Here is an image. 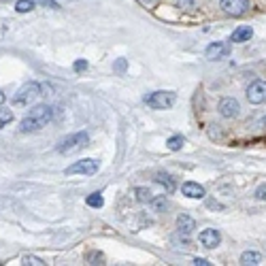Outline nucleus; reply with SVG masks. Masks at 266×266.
I'll list each match as a JSON object with an SVG mask.
<instances>
[{
	"mask_svg": "<svg viewBox=\"0 0 266 266\" xmlns=\"http://www.w3.org/2000/svg\"><path fill=\"white\" fill-rule=\"evenodd\" d=\"M24 264H30V266H43L45 262L40 260V258H36V255H26V258H24Z\"/></svg>",
	"mask_w": 266,
	"mask_h": 266,
	"instance_id": "4be33fe9",
	"label": "nucleus"
},
{
	"mask_svg": "<svg viewBox=\"0 0 266 266\" xmlns=\"http://www.w3.org/2000/svg\"><path fill=\"white\" fill-rule=\"evenodd\" d=\"M126 68H128V62H126V58H119L117 62L113 64V70H117V73H126Z\"/></svg>",
	"mask_w": 266,
	"mask_h": 266,
	"instance_id": "5701e85b",
	"label": "nucleus"
},
{
	"mask_svg": "<svg viewBox=\"0 0 266 266\" xmlns=\"http://www.w3.org/2000/svg\"><path fill=\"white\" fill-rule=\"evenodd\" d=\"M40 94V85L34 83V81H30V83L22 85L17 92H15V96H13V105L15 107H24V105H30L36 96Z\"/></svg>",
	"mask_w": 266,
	"mask_h": 266,
	"instance_id": "20e7f679",
	"label": "nucleus"
},
{
	"mask_svg": "<svg viewBox=\"0 0 266 266\" xmlns=\"http://www.w3.org/2000/svg\"><path fill=\"white\" fill-rule=\"evenodd\" d=\"M34 3H36V0H17V3H15V11H17V13H28V11H32V9H34Z\"/></svg>",
	"mask_w": 266,
	"mask_h": 266,
	"instance_id": "a211bd4d",
	"label": "nucleus"
},
{
	"mask_svg": "<svg viewBox=\"0 0 266 266\" xmlns=\"http://www.w3.org/2000/svg\"><path fill=\"white\" fill-rule=\"evenodd\" d=\"M73 68L77 70V73H79V70H85V68H87V62H85V60H77V62L73 64Z\"/></svg>",
	"mask_w": 266,
	"mask_h": 266,
	"instance_id": "bb28decb",
	"label": "nucleus"
},
{
	"mask_svg": "<svg viewBox=\"0 0 266 266\" xmlns=\"http://www.w3.org/2000/svg\"><path fill=\"white\" fill-rule=\"evenodd\" d=\"M100 164L98 160H92V158H85V160H79L75 162V164H70L66 168L68 175H94V172H98Z\"/></svg>",
	"mask_w": 266,
	"mask_h": 266,
	"instance_id": "39448f33",
	"label": "nucleus"
},
{
	"mask_svg": "<svg viewBox=\"0 0 266 266\" xmlns=\"http://www.w3.org/2000/svg\"><path fill=\"white\" fill-rule=\"evenodd\" d=\"M156 181L160 183V186H164L166 192H175V181H172L170 175H166V172H158V175H156Z\"/></svg>",
	"mask_w": 266,
	"mask_h": 266,
	"instance_id": "dca6fc26",
	"label": "nucleus"
},
{
	"mask_svg": "<svg viewBox=\"0 0 266 266\" xmlns=\"http://www.w3.org/2000/svg\"><path fill=\"white\" fill-rule=\"evenodd\" d=\"M251 36H253L251 26H239V28L232 32L230 40H232V43H245V40H249Z\"/></svg>",
	"mask_w": 266,
	"mask_h": 266,
	"instance_id": "f8f14e48",
	"label": "nucleus"
},
{
	"mask_svg": "<svg viewBox=\"0 0 266 266\" xmlns=\"http://www.w3.org/2000/svg\"><path fill=\"white\" fill-rule=\"evenodd\" d=\"M177 226H179V232L192 234L194 228H196V221H194L190 215H179V217H177Z\"/></svg>",
	"mask_w": 266,
	"mask_h": 266,
	"instance_id": "ddd939ff",
	"label": "nucleus"
},
{
	"mask_svg": "<svg viewBox=\"0 0 266 266\" xmlns=\"http://www.w3.org/2000/svg\"><path fill=\"white\" fill-rule=\"evenodd\" d=\"M38 5H43V7H49V9H60V5L56 3V0H36Z\"/></svg>",
	"mask_w": 266,
	"mask_h": 266,
	"instance_id": "a878e982",
	"label": "nucleus"
},
{
	"mask_svg": "<svg viewBox=\"0 0 266 266\" xmlns=\"http://www.w3.org/2000/svg\"><path fill=\"white\" fill-rule=\"evenodd\" d=\"M90 143V135L85 130H81V132H75V135H70L66 139H62L58 143V151L60 153H70V151H75V149H81V147H85Z\"/></svg>",
	"mask_w": 266,
	"mask_h": 266,
	"instance_id": "7ed1b4c3",
	"label": "nucleus"
},
{
	"mask_svg": "<svg viewBox=\"0 0 266 266\" xmlns=\"http://www.w3.org/2000/svg\"><path fill=\"white\" fill-rule=\"evenodd\" d=\"M13 121V113L9 109H0V128L7 126V124H11Z\"/></svg>",
	"mask_w": 266,
	"mask_h": 266,
	"instance_id": "412c9836",
	"label": "nucleus"
},
{
	"mask_svg": "<svg viewBox=\"0 0 266 266\" xmlns=\"http://www.w3.org/2000/svg\"><path fill=\"white\" fill-rule=\"evenodd\" d=\"M262 124H264V126H266V119H262Z\"/></svg>",
	"mask_w": 266,
	"mask_h": 266,
	"instance_id": "7c9ffc66",
	"label": "nucleus"
},
{
	"mask_svg": "<svg viewBox=\"0 0 266 266\" xmlns=\"http://www.w3.org/2000/svg\"><path fill=\"white\" fill-rule=\"evenodd\" d=\"M5 98H7V96L3 94V92H0V107H3V102H5Z\"/></svg>",
	"mask_w": 266,
	"mask_h": 266,
	"instance_id": "c85d7f7f",
	"label": "nucleus"
},
{
	"mask_svg": "<svg viewBox=\"0 0 266 266\" xmlns=\"http://www.w3.org/2000/svg\"><path fill=\"white\" fill-rule=\"evenodd\" d=\"M85 202H87V207H94V209H100L102 204H105V200H102V194H100V192H94V194H90Z\"/></svg>",
	"mask_w": 266,
	"mask_h": 266,
	"instance_id": "6ab92c4d",
	"label": "nucleus"
},
{
	"mask_svg": "<svg viewBox=\"0 0 266 266\" xmlns=\"http://www.w3.org/2000/svg\"><path fill=\"white\" fill-rule=\"evenodd\" d=\"M177 7H183V9H192L194 5H196V0H175Z\"/></svg>",
	"mask_w": 266,
	"mask_h": 266,
	"instance_id": "393cba45",
	"label": "nucleus"
},
{
	"mask_svg": "<svg viewBox=\"0 0 266 266\" xmlns=\"http://www.w3.org/2000/svg\"><path fill=\"white\" fill-rule=\"evenodd\" d=\"M147 107L164 111V109H172V105L177 102V94L175 92H151L149 96H145Z\"/></svg>",
	"mask_w": 266,
	"mask_h": 266,
	"instance_id": "f03ea898",
	"label": "nucleus"
},
{
	"mask_svg": "<svg viewBox=\"0 0 266 266\" xmlns=\"http://www.w3.org/2000/svg\"><path fill=\"white\" fill-rule=\"evenodd\" d=\"M219 7L226 15L239 17V15H245L249 11V0H221Z\"/></svg>",
	"mask_w": 266,
	"mask_h": 266,
	"instance_id": "423d86ee",
	"label": "nucleus"
},
{
	"mask_svg": "<svg viewBox=\"0 0 266 266\" xmlns=\"http://www.w3.org/2000/svg\"><path fill=\"white\" fill-rule=\"evenodd\" d=\"M183 143H186V139H183L181 135H175V137H170V139L166 141V147H168L170 151H179V149L183 147Z\"/></svg>",
	"mask_w": 266,
	"mask_h": 266,
	"instance_id": "f3484780",
	"label": "nucleus"
},
{
	"mask_svg": "<svg viewBox=\"0 0 266 266\" xmlns=\"http://www.w3.org/2000/svg\"><path fill=\"white\" fill-rule=\"evenodd\" d=\"M143 3H147V5H153V3H156V0H143Z\"/></svg>",
	"mask_w": 266,
	"mask_h": 266,
	"instance_id": "c756f323",
	"label": "nucleus"
},
{
	"mask_svg": "<svg viewBox=\"0 0 266 266\" xmlns=\"http://www.w3.org/2000/svg\"><path fill=\"white\" fill-rule=\"evenodd\" d=\"M255 198H258V200H266V183H262V186L255 190Z\"/></svg>",
	"mask_w": 266,
	"mask_h": 266,
	"instance_id": "b1692460",
	"label": "nucleus"
},
{
	"mask_svg": "<svg viewBox=\"0 0 266 266\" xmlns=\"http://www.w3.org/2000/svg\"><path fill=\"white\" fill-rule=\"evenodd\" d=\"M247 100L251 105H262V102H266V81H262V79L253 81L247 87Z\"/></svg>",
	"mask_w": 266,
	"mask_h": 266,
	"instance_id": "0eeeda50",
	"label": "nucleus"
},
{
	"mask_svg": "<svg viewBox=\"0 0 266 266\" xmlns=\"http://www.w3.org/2000/svg\"><path fill=\"white\" fill-rule=\"evenodd\" d=\"M217 109H219V115L226 117V119H232V117L239 115V102L234 98H221Z\"/></svg>",
	"mask_w": 266,
	"mask_h": 266,
	"instance_id": "1a4fd4ad",
	"label": "nucleus"
},
{
	"mask_svg": "<svg viewBox=\"0 0 266 266\" xmlns=\"http://www.w3.org/2000/svg\"><path fill=\"white\" fill-rule=\"evenodd\" d=\"M230 54V47L228 43H219V40H215V43H211L207 47V60H221V58H226Z\"/></svg>",
	"mask_w": 266,
	"mask_h": 266,
	"instance_id": "9d476101",
	"label": "nucleus"
},
{
	"mask_svg": "<svg viewBox=\"0 0 266 266\" xmlns=\"http://www.w3.org/2000/svg\"><path fill=\"white\" fill-rule=\"evenodd\" d=\"M135 196H137V200L139 202H143V204H149L153 198V194H151V190H147V188H135Z\"/></svg>",
	"mask_w": 266,
	"mask_h": 266,
	"instance_id": "2eb2a0df",
	"label": "nucleus"
},
{
	"mask_svg": "<svg viewBox=\"0 0 266 266\" xmlns=\"http://www.w3.org/2000/svg\"><path fill=\"white\" fill-rule=\"evenodd\" d=\"M54 117H56V107L36 105V107L30 109L28 115L22 119L19 130H22V132H36V130H40V128H45Z\"/></svg>",
	"mask_w": 266,
	"mask_h": 266,
	"instance_id": "f257e3e1",
	"label": "nucleus"
},
{
	"mask_svg": "<svg viewBox=\"0 0 266 266\" xmlns=\"http://www.w3.org/2000/svg\"><path fill=\"white\" fill-rule=\"evenodd\" d=\"M241 264H245V266H258V264H262V255L258 251H245L241 255Z\"/></svg>",
	"mask_w": 266,
	"mask_h": 266,
	"instance_id": "4468645a",
	"label": "nucleus"
},
{
	"mask_svg": "<svg viewBox=\"0 0 266 266\" xmlns=\"http://www.w3.org/2000/svg\"><path fill=\"white\" fill-rule=\"evenodd\" d=\"M198 241H200L202 247L215 249L217 245L221 243V234H219V230H215V228H207V230H202V232L198 234Z\"/></svg>",
	"mask_w": 266,
	"mask_h": 266,
	"instance_id": "6e6552de",
	"label": "nucleus"
},
{
	"mask_svg": "<svg viewBox=\"0 0 266 266\" xmlns=\"http://www.w3.org/2000/svg\"><path fill=\"white\" fill-rule=\"evenodd\" d=\"M149 204H151V209L156 211V213H162V211H166V209H168V202H166L164 198H153Z\"/></svg>",
	"mask_w": 266,
	"mask_h": 266,
	"instance_id": "aec40b11",
	"label": "nucleus"
},
{
	"mask_svg": "<svg viewBox=\"0 0 266 266\" xmlns=\"http://www.w3.org/2000/svg\"><path fill=\"white\" fill-rule=\"evenodd\" d=\"M192 264H194V266H209L211 262H209V260H204V258H194Z\"/></svg>",
	"mask_w": 266,
	"mask_h": 266,
	"instance_id": "cd10ccee",
	"label": "nucleus"
},
{
	"mask_svg": "<svg viewBox=\"0 0 266 266\" xmlns=\"http://www.w3.org/2000/svg\"><path fill=\"white\" fill-rule=\"evenodd\" d=\"M181 192L186 194L188 198H204V188L202 186H198V183H194V181H188V183H183V188H181Z\"/></svg>",
	"mask_w": 266,
	"mask_h": 266,
	"instance_id": "9b49d317",
	"label": "nucleus"
}]
</instances>
